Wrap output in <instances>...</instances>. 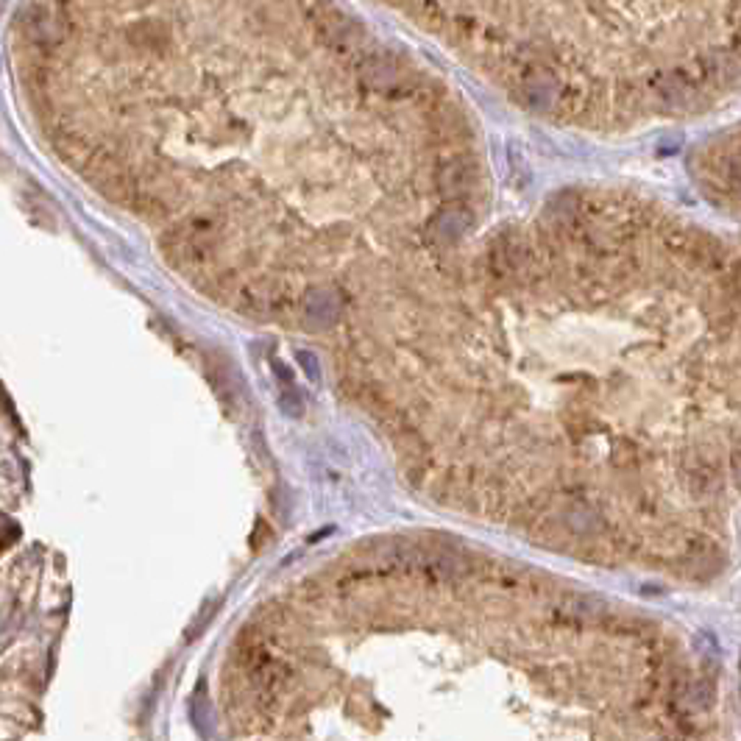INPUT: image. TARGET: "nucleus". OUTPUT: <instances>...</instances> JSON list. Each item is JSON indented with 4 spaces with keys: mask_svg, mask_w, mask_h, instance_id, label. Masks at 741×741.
<instances>
[]
</instances>
